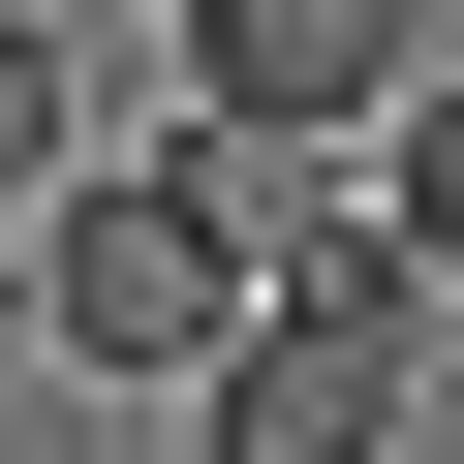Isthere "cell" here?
<instances>
[{
	"mask_svg": "<svg viewBox=\"0 0 464 464\" xmlns=\"http://www.w3.org/2000/svg\"><path fill=\"white\" fill-rule=\"evenodd\" d=\"M63 155H93V63L32 32V0H0V248H32V217H63Z\"/></svg>",
	"mask_w": 464,
	"mask_h": 464,
	"instance_id": "277c9868",
	"label": "cell"
},
{
	"mask_svg": "<svg viewBox=\"0 0 464 464\" xmlns=\"http://www.w3.org/2000/svg\"><path fill=\"white\" fill-rule=\"evenodd\" d=\"M433 93V0H186V155H341V124H402Z\"/></svg>",
	"mask_w": 464,
	"mask_h": 464,
	"instance_id": "3957f363",
	"label": "cell"
},
{
	"mask_svg": "<svg viewBox=\"0 0 464 464\" xmlns=\"http://www.w3.org/2000/svg\"><path fill=\"white\" fill-rule=\"evenodd\" d=\"M402 402H433V279L341 217V248L248 279V341L186 372V464H402Z\"/></svg>",
	"mask_w": 464,
	"mask_h": 464,
	"instance_id": "7a4b0ae2",
	"label": "cell"
},
{
	"mask_svg": "<svg viewBox=\"0 0 464 464\" xmlns=\"http://www.w3.org/2000/svg\"><path fill=\"white\" fill-rule=\"evenodd\" d=\"M310 248H341V186H279V155H63V217L0 279H32V372L186 402L217 341H248V279H310Z\"/></svg>",
	"mask_w": 464,
	"mask_h": 464,
	"instance_id": "6da1fadb",
	"label": "cell"
},
{
	"mask_svg": "<svg viewBox=\"0 0 464 464\" xmlns=\"http://www.w3.org/2000/svg\"><path fill=\"white\" fill-rule=\"evenodd\" d=\"M0 372H32V279H0Z\"/></svg>",
	"mask_w": 464,
	"mask_h": 464,
	"instance_id": "5b68a950",
	"label": "cell"
}]
</instances>
